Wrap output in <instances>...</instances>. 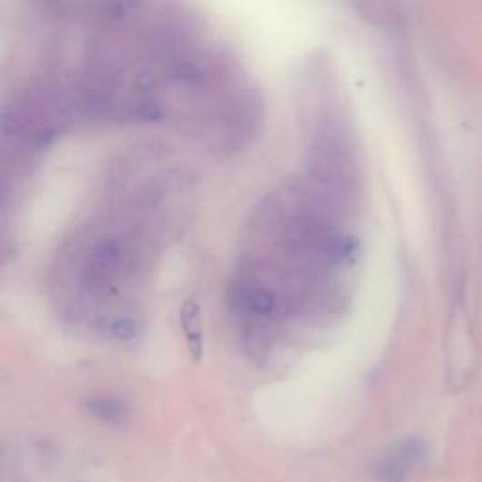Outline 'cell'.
<instances>
[{
    "label": "cell",
    "instance_id": "cell-1",
    "mask_svg": "<svg viewBox=\"0 0 482 482\" xmlns=\"http://www.w3.org/2000/svg\"><path fill=\"white\" fill-rule=\"evenodd\" d=\"M132 266V247L126 239H102L89 251L82 272V285L87 294L100 296L112 292L128 274Z\"/></svg>",
    "mask_w": 482,
    "mask_h": 482
},
{
    "label": "cell",
    "instance_id": "cell-2",
    "mask_svg": "<svg viewBox=\"0 0 482 482\" xmlns=\"http://www.w3.org/2000/svg\"><path fill=\"white\" fill-rule=\"evenodd\" d=\"M38 5L65 21L112 26L138 17L144 0H38Z\"/></svg>",
    "mask_w": 482,
    "mask_h": 482
},
{
    "label": "cell",
    "instance_id": "cell-3",
    "mask_svg": "<svg viewBox=\"0 0 482 482\" xmlns=\"http://www.w3.org/2000/svg\"><path fill=\"white\" fill-rule=\"evenodd\" d=\"M427 460V445L420 437H406L392 447L371 464V475L379 482H407Z\"/></svg>",
    "mask_w": 482,
    "mask_h": 482
},
{
    "label": "cell",
    "instance_id": "cell-4",
    "mask_svg": "<svg viewBox=\"0 0 482 482\" xmlns=\"http://www.w3.org/2000/svg\"><path fill=\"white\" fill-rule=\"evenodd\" d=\"M230 304L247 316H272L277 307L276 294L258 279L241 277L230 285Z\"/></svg>",
    "mask_w": 482,
    "mask_h": 482
},
{
    "label": "cell",
    "instance_id": "cell-5",
    "mask_svg": "<svg viewBox=\"0 0 482 482\" xmlns=\"http://www.w3.org/2000/svg\"><path fill=\"white\" fill-rule=\"evenodd\" d=\"M179 323L193 360H200L204 353V328H202V311L195 300H186L181 306Z\"/></svg>",
    "mask_w": 482,
    "mask_h": 482
},
{
    "label": "cell",
    "instance_id": "cell-6",
    "mask_svg": "<svg viewBox=\"0 0 482 482\" xmlns=\"http://www.w3.org/2000/svg\"><path fill=\"white\" fill-rule=\"evenodd\" d=\"M87 411L102 422H119L126 415V406L114 396H95L87 401Z\"/></svg>",
    "mask_w": 482,
    "mask_h": 482
},
{
    "label": "cell",
    "instance_id": "cell-7",
    "mask_svg": "<svg viewBox=\"0 0 482 482\" xmlns=\"http://www.w3.org/2000/svg\"><path fill=\"white\" fill-rule=\"evenodd\" d=\"M110 334L115 337V339H121V341H130L136 337L138 334V325L136 320H134L132 316L128 315H123V316H115L110 320Z\"/></svg>",
    "mask_w": 482,
    "mask_h": 482
}]
</instances>
